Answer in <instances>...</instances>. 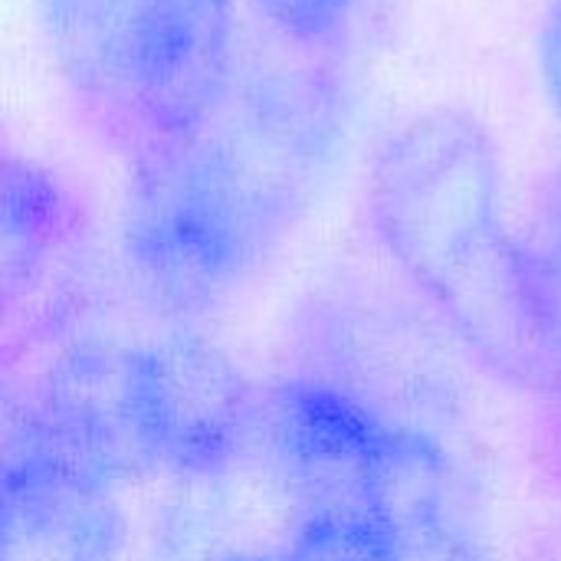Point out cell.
Segmentation results:
<instances>
[{"mask_svg":"<svg viewBox=\"0 0 561 561\" xmlns=\"http://www.w3.org/2000/svg\"><path fill=\"white\" fill-rule=\"evenodd\" d=\"M447 561H490V556L480 549V542H477V539H470V542H463V546H460V549H457V552H454Z\"/></svg>","mask_w":561,"mask_h":561,"instance_id":"cell-16","label":"cell"},{"mask_svg":"<svg viewBox=\"0 0 561 561\" xmlns=\"http://www.w3.org/2000/svg\"><path fill=\"white\" fill-rule=\"evenodd\" d=\"M263 424L283 473L312 506L358 510L398 421L332 378L299 375L273 388Z\"/></svg>","mask_w":561,"mask_h":561,"instance_id":"cell-7","label":"cell"},{"mask_svg":"<svg viewBox=\"0 0 561 561\" xmlns=\"http://www.w3.org/2000/svg\"><path fill=\"white\" fill-rule=\"evenodd\" d=\"M151 561H220V552H210L204 546V536L194 519H181L164 533Z\"/></svg>","mask_w":561,"mask_h":561,"instance_id":"cell-15","label":"cell"},{"mask_svg":"<svg viewBox=\"0 0 561 561\" xmlns=\"http://www.w3.org/2000/svg\"><path fill=\"white\" fill-rule=\"evenodd\" d=\"M220 561H283V556H270V552L247 549V552H227V556H220Z\"/></svg>","mask_w":561,"mask_h":561,"instance_id":"cell-17","label":"cell"},{"mask_svg":"<svg viewBox=\"0 0 561 561\" xmlns=\"http://www.w3.org/2000/svg\"><path fill=\"white\" fill-rule=\"evenodd\" d=\"M293 220L201 128L141 145L125 191L122 253L138 293L164 316H201L233 296Z\"/></svg>","mask_w":561,"mask_h":561,"instance_id":"cell-2","label":"cell"},{"mask_svg":"<svg viewBox=\"0 0 561 561\" xmlns=\"http://www.w3.org/2000/svg\"><path fill=\"white\" fill-rule=\"evenodd\" d=\"M368 513L408 561H447L473 536L463 526L460 480L447 450L411 424H394L365 490Z\"/></svg>","mask_w":561,"mask_h":561,"instance_id":"cell-8","label":"cell"},{"mask_svg":"<svg viewBox=\"0 0 561 561\" xmlns=\"http://www.w3.org/2000/svg\"><path fill=\"white\" fill-rule=\"evenodd\" d=\"M72 191L39 161L10 154L0 191V279L3 299H23L79 233Z\"/></svg>","mask_w":561,"mask_h":561,"instance_id":"cell-10","label":"cell"},{"mask_svg":"<svg viewBox=\"0 0 561 561\" xmlns=\"http://www.w3.org/2000/svg\"><path fill=\"white\" fill-rule=\"evenodd\" d=\"M368 220L447 325L496 381L561 394V302L536 243L506 224L503 161L490 131L460 108H427L378 145Z\"/></svg>","mask_w":561,"mask_h":561,"instance_id":"cell-1","label":"cell"},{"mask_svg":"<svg viewBox=\"0 0 561 561\" xmlns=\"http://www.w3.org/2000/svg\"><path fill=\"white\" fill-rule=\"evenodd\" d=\"M128 519L112 480L56 450L26 417L0 473V561H118Z\"/></svg>","mask_w":561,"mask_h":561,"instance_id":"cell-4","label":"cell"},{"mask_svg":"<svg viewBox=\"0 0 561 561\" xmlns=\"http://www.w3.org/2000/svg\"><path fill=\"white\" fill-rule=\"evenodd\" d=\"M263 408L210 339L178 332L141 345V417L154 470L214 480L247 450Z\"/></svg>","mask_w":561,"mask_h":561,"instance_id":"cell-3","label":"cell"},{"mask_svg":"<svg viewBox=\"0 0 561 561\" xmlns=\"http://www.w3.org/2000/svg\"><path fill=\"white\" fill-rule=\"evenodd\" d=\"M253 3L270 20L273 30L309 49L335 46L348 33L358 7V0H253Z\"/></svg>","mask_w":561,"mask_h":561,"instance_id":"cell-12","label":"cell"},{"mask_svg":"<svg viewBox=\"0 0 561 561\" xmlns=\"http://www.w3.org/2000/svg\"><path fill=\"white\" fill-rule=\"evenodd\" d=\"M23 417L66 457L118 483L154 470L141 417V345L82 339L49 358Z\"/></svg>","mask_w":561,"mask_h":561,"instance_id":"cell-5","label":"cell"},{"mask_svg":"<svg viewBox=\"0 0 561 561\" xmlns=\"http://www.w3.org/2000/svg\"><path fill=\"white\" fill-rule=\"evenodd\" d=\"M233 89V0H145L128 115L145 145L197 135Z\"/></svg>","mask_w":561,"mask_h":561,"instance_id":"cell-6","label":"cell"},{"mask_svg":"<svg viewBox=\"0 0 561 561\" xmlns=\"http://www.w3.org/2000/svg\"><path fill=\"white\" fill-rule=\"evenodd\" d=\"M283 561H408V556L368 513L352 506H312L296 526Z\"/></svg>","mask_w":561,"mask_h":561,"instance_id":"cell-11","label":"cell"},{"mask_svg":"<svg viewBox=\"0 0 561 561\" xmlns=\"http://www.w3.org/2000/svg\"><path fill=\"white\" fill-rule=\"evenodd\" d=\"M49 59L89 112H128L145 0H36Z\"/></svg>","mask_w":561,"mask_h":561,"instance_id":"cell-9","label":"cell"},{"mask_svg":"<svg viewBox=\"0 0 561 561\" xmlns=\"http://www.w3.org/2000/svg\"><path fill=\"white\" fill-rule=\"evenodd\" d=\"M539 253L549 266V276L556 283L561 302V174L549 181L546 197H542V237H539Z\"/></svg>","mask_w":561,"mask_h":561,"instance_id":"cell-14","label":"cell"},{"mask_svg":"<svg viewBox=\"0 0 561 561\" xmlns=\"http://www.w3.org/2000/svg\"><path fill=\"white\" fill-rule=\"evenodd\" d=\"M539 66H542V82L549 92V102L561 122V0L549 3L542 33H539Z\"/></svg>","mask_w":561,"mask_h":561,"instance_id":"cell-13","label":"cell"}]
</instances>
